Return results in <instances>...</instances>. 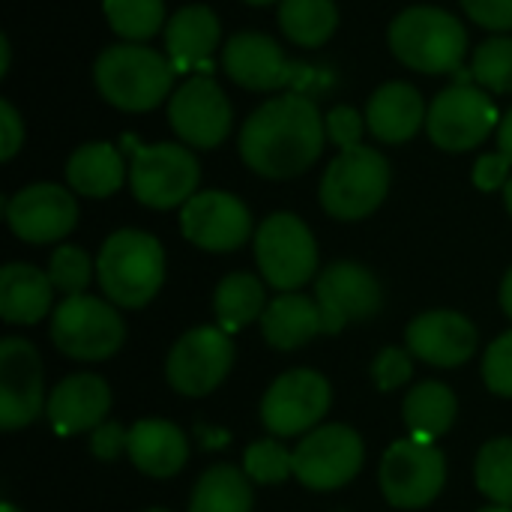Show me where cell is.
<instances>
[{"label": "cell", "instance_id": "obj_36", "mask_svg": "<svg viewBox=\"0 0 512 512\" xmlns=\"http://www.w3.org/2000/svg\"><path fill=\"white\" fill-rule=\"evenodd\" d=\"M48 279L66 297L84 294V288L93 279V261L78 246H60V249H54V255L48 261Z\"/></svg>", "mask_w": 512, "mask_h": 512}, {"label": "cell", "instance_id": "obj_44", "mask_svg": "<svg viewBox=\"0 0 512 512\" xmlns=\"http://www.w3.org/2000/svg\"><path fill=\"white\" fill-rule=\"evenodd\" d=\"M498 147H501V153L512 162V108L501 117V126H498Z\"/></svg>", "mask_w": 512, "mask_h": 512}, {"label": "cell", "instance_id": "obj_41", "mask_svg": "<svg viewBox=\"0 0 512 512\" xmlns=\"http://www.w3.org/2000/svg\"><path fill=\"white\" fill-rule=\"evenodd\" d=\"M510 159L504 153H486L474 165V183L483 192H495L510 183Z\"/></svg>", "mask_w": 512, "mask_h": 512}, {"label": "cell", "instance_id": "obj_48", "mask_svg": "<svg viewBox=\"0 0 512 512\" xmlns=\"http://www.w3.org/2000/svg\"><path fill=\"white\" fill-rule=\"evenodd\" d=\"M249 6H270V3H276V0H246Z\"/></svg>", "mask_w": 512, "mask_h": 512}, {"label": "cell", "instance_id": "obj_43", "mask_svg": "<svg viewBox=\"0 0 512 512\" xmlns=\"http://www.w3.org/2000/svg\"><path fill=\"white\" fill-rule=\"evenodd\" d=\"M126 441H129V432H123L117 423H102L99 429H93L90 453L102 462H114L120 450H126Z\"/></svg>", "mask_w": 512, "mask_h": 512}, {"label": "cell", "instance_id": "obj_19", "mask_svg": "<svg viewBox=\"0 0 512 512\" xmlns=\"http://www.w3.org/2000/svg\"><path fill=\"white\" fill-rule=\"evenodd\" d=\"M408 351L423 363L453 369L474 357L477 351V327L459 312H426L408 327Z\"/></svg>", "mask_w": 512, "mask_h": 512}, {"label": "cell", "instance_id": "obj_35", "mask_svg": "<svg viewBox=\"0 0 512 512\" xmlns=\"http://www.w3.org/2000/svg\"><path fill=\"white\" fill-rule=\"evenodd\" d=\"M243 471L255 483H285L294 474V453H288L279 441H255L243 456Z\"/></svg>", "mask_w": 512, "mask_h": 512}, {"label": "cell", "instance_id": "obj_18", "mask_svg": "<svg viewBox=\"0 0 512 512\" xmlns=\"http://www.w3.org/2000/svg\"><path fill=\"white\" fill-rule=\"evenodd\" d=\"M6 222L24 243H54L75 228L78 204L57 183H33L6 204Z\"/></svg>", "mask_w": 512, "mask_h": 512}, {"label": "cell", "instance_id": "obj_38", "mask_svg": "<svg viewBox=\"0 0 512 512\" xmlns=\"http://www.w3.org/2000/svg\"><path fill=\"white\" fill-rule=\"evenodd\" d=\"M411 375H414V366H411L408 351H402V348H384L372 363V378H375L378 390H384V393L405 387Z\"/></svg>", "mask_w": 512, "mask_h": 512}, {"label": "cell", "instance_id": "obj_22", "mask_svg": "<svg viewBox=\"0 0 512 512\" xmlns=\"http://www.w3.org/2000/svg\"><path fill=\"white\" fill-rule=\"evenodd\" d=\"M429 108L420 96V90L408 81H390L381 84L366 105V123L372 135L384 144H405L411 141L420 126L426 123Z\"/></svg>", "mask_w": 512, "mask_h": 512}, {"label": "cell", "instance_id": "obj_23", "mask_svg": "<svg viewBox=\"0 0 512 512\" xmlns=\"http://www.w3.org/2000/svg\"><path fill=\"white\" fill-rule=\"evenodd\" d=\"M222 36L219 18L210 6L192 3L177 9L165 24V48L168 60L177 72H189L192 66H201L210 60Z\"/></svg>", "mask_w": 512, "mask_h": 512}, {"label": "cell", "instance_id": "obj_6", "mask_svg": "<svg viewBox=\"0 0 512 512\" xmlns=\"http://www.w3.org/2000/svg\"><path fill=\"white\" fill-rule=\"evenodd\" d=\"M123 141L132 150L129 183L144 207L171 210V207H183L195 195L201 180V165L189 147L171 141L138 147L132 135H126Z\"/></svg>", "mask_w": 512, "mask_h": 512}, {"label": "cell", "instance_id": "obj_12", "mask_svg": "<svg viewBox=\"0 0 512 512\" xmlns=\"http://www.w3.org/2000/svg\"><path fill=\"white\" fill-rule=\"evenodd\" d=\"M234 366V342L225 330L198 327L189 330L168 354V384L183 396L213 393Z\"/></svg>", "mask_w": 512, "mask_h": 512}, {"label": "cell", "instance_id": "obj_16", "mask_svg": "<svg viewBox=\"0 0 512 512\" xmlns=\"http://www.w3.org/2000/svg\"><path fill=\"white\" fill-rule=\"evenodd\" d=\"M180 228L189 243L207 252H234L252 234V216L231 192H195L180 213Z\"/></svg>", "mask_w": 512, "mask_h": 512}, {"label": "cell", "instance_id": "obj_24", "mask_svg": "<svg viewBox=\"0 0 512 512\" xmlns=\"http://www.w3.org/2000/svg\"><path fill=\"white\" fill-rule=\"evenodd\" d=\"M126 453L147 477H174L189 459L186 435L165 420H141L129 429Z\"/></svg>", "mask_w": 512, "mask_h": 512}, {"label": "cell", "instance_id": "obj_21", "mask_svg": "<svg viewBox=\"0 0 512 512\" xmlns=\"http://www.w3.org/2000/svg\"><path fill=\"white\" fill-rule=\"evenodd\" d=\"M111 408V390L96 375H72L48 396V420L60 435H81L99 429Z\"/></svg>", "mask_w": 512, "mask_h": 512}, {"label": "cell", "instance_id": "obj_3", "mask_svg": "<svg viewBox=\"0 0 512 512\" xmlns=\"http://www.w3.org/2000/svg\"><path fill=\"white\" fill-rule=\"evenodd\" d=\"M96 276L105 297L126 309L147 306L165 282V252L153 234L123 228L99 252Z\"/></svg>", "mask_w": 512, "mask_h": 512}, {"label": "cell", "instance_id": "obj_9", "mask_svg": "<svg viewBox=\"0 0 512 512\" xmlns=\"http://www.w3.org/2000/svg\"><path fill=\"white\" fill-rule=\"evenodd\" d=\"M123 336L114 306L87 294L66 297L51 318V339L72 360H105L123 345Z\"/></svg>", "mask_w": 512, "mask_h": 512}, {"label": "cell", "instance_id": "obj_45", "mask_svg": "<svg viewBox=\"0 0 512 512\" xmlns=\"http://www.w3.org/2000/svg\"><path fill=\"white\" fill-rule=\"evenodd\" d=\"M501 306L512 318V270L504 276V285H501Z\"/></svg>", "mask_w": 512, "mask_h": 512}, {"label": "cell", "instance_id": "obj_7", "mask_svg": "<svg viewBox=\"0 0 512 512\" xmlns=\"http://www.w3.org/2000/svg\"><path fill=\"white\" fill-rule=\"evenodd\" d=\"M255 261L264 282L288 294L312 279L318 267V246L300 216L273 213L255 234Z\"/></svg>", "mask_w": 512, "mask_h": 512}, {"label": "cell", "instance_id": "obj_37", "mask_svg": "<svg viewBox=\"0 0 512 512\" xmlns=\"http://www.w3.org/2000/svg\"><path fill=\"white\" fill-rule=\"evenodd\" d=\"M483 378L495 396L512 399V330L489 345L483 357Z\"/></svg>", "mask_w": 512, "mask_h": 512}, {"label": "cell", "instance_id": "obj_46", "mask_svg": "<svg viewBox=\"0 0 512 512\" xmlns=\"http://www.w3.org/2000/svg\"><path fill=\"white\" fill-rule=\"evenodd\" d=\"M0 54H3V60H0V75H6V72H9V60H12V48H9V39H6V36H0Z\"/></svg>", "mask_w": 512, "mask_h": 512}, {"label": "cell", "instance_id": "obj_8", "mask_svg": "<svg viewBox=\"0 0 512 512\" xmlns=\"http://www.w3.org/2000/svg\"><path fill=\"white\" fill-rule=\"evenodd\" d=\"M501 126L498 105L489 93L471 84H453L441 90L426 117L429 138L450 153H465L483 144Z\"/></svg>", "mask_w": 512, "mask_h": 512}, {"label": "cell", "instance_id": "obj_29", "mask_svg": "<svg viewBox=\"0 0 512 512\" xmlns=\"http://www.w3.org/2000/svg\"><path fill=\"white\" fill-rule=\"evenodd\" d=\"M282 33L303 48L324 45L339 27V9L333 0H279Z\"/></svg>", "mask_w": 512, "mask_h": 512}, {"label": "cell", "instance_id": "obj_20", "mask_svg": "<svg viewBox=\"0 0 512 512\" xmlns=\"http://www.w3.org/2000/svg\"><path fill=\"white\" fill-rule=\"evenodd\" d=\"M222 69L246 90H276L288 81V60L276 39L264 33H237L222 48Z\"/></svg>", "mask_w": 512, "mask_h": 512}, {"label": "cell", "instance_id": "obj_1", "mask_svg": "<svg viewBox=\"0 0 512 512\" xmlns=\"http://www.w3.org/2000/svg\"><path fill=\"white\" fill-rule=\"evenodd\" d=\"M324 138L327 126L315 102L303 93H285L267 99L246 117L240 129V156L255 174L288 180L321 156Z\"/></svg>", "mask_w": 512, "mask_h": 512}, {"label": "cell", "instance_id": "obj_39", "mask_svg": "<svg viewBox=\"0 0 512 512\" xmlns=\"http://www.w3.org/2000/svg\"><path fill=\"white\" fill-rule=\"evenodd\" d=\"M324 126H327V138L336 147H342V150L360 147V138H363V117H360V111H354L348 105H339V108H333L324 117Z\"/></svg>", "mask_w": 512, "mask_h": 512}, {"label": "cell", "instance_id": "obj_30", "mask_svg": "<svg viewBox=\"0 0 512 512\" xmlns=\"http://www.w3.org/2000/svg\"><path fill=\"white\" fill-rule=\"evenodd\" d=\"M189 512H252V489L246 471L234 465H216L201 474Z\"/></svg>", "mask_w": 512, "mask_h": 512}, {"label": "cell", "instance_id": "obj_14", "mask_svg": "<svg viewBox=\"0 0 512 512\" xmlns=\"http://www.w3.org/2000/svg\"><path fill=\"white\" fill-rule=\"evenodd\" d=\"M315 300L321 309V330L339 333L351 321L375 318L384 303V294L378 279L366 267L354 261H339L318 276Z\"/></svg>", "mask_w": 512, "mask_h": 512}, {"label": "cell", "instance_id": "obj_50", "mask_svg": "<svg viewBox=\"0 0 512 512\" xmlns=\"http://www.w3.org/2000/svg\"><path fill=\"white\" fill-rule=\"evenodd\" d=\"M0 512H21V510H15L12 504H3V507H0Z\"/></svg>", "mask_w": 512, "mask_h": 512}, {"label": "cell", "instance_id": "obj_31", "mask_svg": "<svg viewBox=\"0 0 512 512\" xmlns=\"http://www.w3.org/2000/svg\"><path fill=\"white\" fill-rule=\"evenodd\" d=\"M213 309L225 333L243 330L264 315V285L252 273H231L219 282L213 294Z\"/></svg>", "mask_w": 512, "mask_h": 512}, {"label": "cell", "instance_id": "obj_5", "mask_svg": "<svg viewBox=\"0 0 512 512\" xmlns=\"http://www.w3.org/2000/svg\"><path fill=\"white\" fill-rule=\"evenodd\" d=\"M390 189V162L375 147L342 150L321 177V207L342 222L375 213Z\"/></svg>", "mask_w": 512, "mask_h": 512}, {"label": "cell", "instance_id": "obj_4", "mask_svg": "<svg viewBox=\"0 0 512 512\" xmlns=\"http://www.w3.org/2000/svg\"><path fill=\"white\" fill-rule=\"evenodd\" d=\"M393 54L417 72L444 75L456 72L468 51V30L438 6H411L390 24Z\"/></svg>", "mask_w": 512, "mask_h": 512}, {"label": "cell", "instance_id": "obj_33", "mask_svg": "<svg viewBox=\"0 0 512 512\" xmlns=\"http://www.w3.org/2000/svg\"><path fill=\"white\" fill-rule=\"evenodd\" d=\"M477 486L498 507H512V438L489 441L477 456Z\"/></svg>", "mask_w": 512, "mask_h": 512}, {"label": "cell", "instance_id": "obj_25", "mask_svg": "<svg viewBox=\"0 0 512 512\" xmlns=\"http://www.w3.org/2000/svg\"><path fill=\"white\" fill-rule=\"evenodd\" d=\"M261 330H264V339L279 351L303 348L318 333H324L318 300L306 294H294V291L276 297L273 303H267L261 315Z\"/></svg>", "mask_w": 512, "mask_h": 512}, {"label": "cell", "instance_id": "obj_51", "mask_svg": "<svg viewBox=\"0 0 512 512\" xmlns=\"http://www.w3.org/2000/svg\"><path fill=\"white\" fill-rule=\"evenodd\" d=\"M147 512H168V510H147Z\"/></svg>", "mask_w": 512, "mask_h": 512}, {"label": "cell", "instance_id": "obj_32", "mask_svg": "<svg viewBox=\"0 0 512 512\" xmlns=\"http://www.w3.org/2000/svg\"><path fill=\"white\" fill-rule=\"evenodd\" d=\"M105 18L126 42H144L165 24L162 0H105Z\"/></svg>", "mask_w": 512, "mask_h": 512}, {"label": "cell", "instance_id": "obj_13", "mask_svg": "<svg viewBox=\"0 0 512 512\" xmlns=\"http://www.w3.org/2000/svg\"><path fill=\"white\" fill-rule=\"evenodd\" d=\"M168 120L177 138L198 150L219 147L231 135V126H234L231 102L210 75H198L186 81L171 96Z\"/></svg>", "mask_w": 512, "mask_h": 512}, {"label": "cell", "instance_id": "obj_40", "mask_svg": "<svg viewBox=\"0 0 512 512\" xmlns=\"http://www.w3.org/2000/svg\"><path fill=\"white\" fill-rule=\"evenodd\" d=\"M462 6L471 15V21H477L486 30H512V0H462Z\"/></svg>", "mask_w": 512, "mask_h": 512}, {"label": "cell", "instance_id": "obj_34", "mask_svg": "<svg viewBox=\"0 0 512 512\" xmlns=\"http://www.w3.org/2000/svg\"><path fill=\"white\" fill-rule=\"evenodd\" d=\"M471 75L492 93H512V36L486 39L474 51Z\"/></svg>", "mask_w": 512, "mask_h": 512}, {"label": "cell", "instance_id": "obj_27", "mask_svg": "<svg viewBox=\"0 0 512 512\" xmlns=\"http://www.w3.org/2000/svg\"><path fill=\"white\" fill-rule=\"evenodd\" d=\"M48 273L30 264H6L0 270V315L6 324H36L51 306Z\"/></svg>", "mask_w": 512, "mask_h": 512}, {"label": "cell", "instance_id": "obj_28", "mask_svg": "<svg viewBox=\"0 0 512 512\" xmlns=\"http://www.w3.org/2000/svg\"><path fill=\"white\" fill-rule=\"evenodd\" d=\"M405 423L411 438L432 444L435 438L447 435L456 423V396L447 384L429 381L420 384L405 399Z\"/></svg>", "mask_w": 512, "mask_h": 512}, {"label": "cell", "instance_id": "obj_42", "mask_svg": "<svg viewBox=\"0 0 512 512\" xmlns=\"http://www.w3.org/2000/svg\"><path fill=\"white\" fill-rule=\"evenodd\" d=\"M0 132H3V138H0V159L9 162L21 150V144H24V120H21V114L15 111V105L9 99H0Z\"/></svg>", "mask_w": 512, "mask_h": 512}, {"label": "cell", "instance_id": "obj_11", "mask_svg": "<svg viewBox=\"0 0 512 512\" xmlns=\"http://www.w3.org/2000/svg\"><path fill=\"white\" fill-rule=\"evenodd\" d=\"M363 468V441L351 426H321L294 447V477L312 492L348 486Z\"/></svg>", "mask_w": 512, "mask_h": 512}, {"label": "cell", "instance_id": "obj_17", "mask_svg": "<svg viewBox=\"0 0 512 512\" xmlns=\"http://www.w3.org/2000/svg\"><path fill=\"white\" fill-rule=\"evenodd\" d=\"M42 360L24 339L0 345V426L6 432L30 426L42 414Z\"/></svg>", "mask_w": 512, "mask_h": 512}, {"label": "cell", "instance_id": "obj_15", "mask_svg": "<svg viewBox=\"0 0 512 512\" xmlns=\"http://www.w3.org/2000/svg\"><path fill=\"white\" fill-rule=\"evenodd\" d=\"M330 411V384L312 369L285 372L273 381L261 402L264 426L279 438H294L309 432Z\"/></svg>", "mask_w": 512, "mask_h": 512}, {"label": "cell", "instance_id": "obj_26", "mask_svg": "<svg viewBox=\"0 0 512 512\" xmlns=\"http://www.w3.org/2000/svg\"><path fill=\"white\" fill-rule=\"evenodd\" d=\"M66 180L78 195L108 198L126 180L123 153L111 141H87L66 162Z\"/></svg>", "mask_w": 512, "mask_h": 512}, {"label": "cell", "instance_id": "obj_49", "mask_svg": "<svg viewBox=\"0 0 512 512\" xmlns=\"http://www.w3.org/2000/svg\"><path fill=\"white\" fill-rule=\"evenodd\" d=\"M480 512H512V507H486V510Z\"/></svg>", "mask_w": 512, "mask_h": 512}, {"label": "cell", "instance_id": "obj_10", "mask_svg": "<svg viewBox=\"0 0 512 512\" xmlns=\"http://www.w3.org/2000/svg\"><path fill=\"white\" fill-rule=\"evenodd\" d=\"M447 483V462L438 447L417 438L396 441L381 462V489L393 507L420 510L432 504Z\"/></svg>", "mask_w": 512, "mask_h": 512}, {"label": "cell", "instance_id": "obj_47", "mask_svg": "<svg viewBox=\"0 0 512 512\" xmlns=\"http://www.w3.org/2000/svg\"><path fill=\"white\" fill-rule=\"evenodd\" d=\"M504 201H507V210H510V216H512V177H510V183L504 186Z\"/></svg>", "mask_w": 512, "mask_h": 512}, {"label": "cell", "instance_id": "obj_2", "mask_svg": "<svg viewBox=\"0 0 512 512\" xmlns=\"http://www.w3.org/2000/svg\"><path fill=\"white\" fill-rule=\"evenodd\" d=\"M174 63L150 45H108L93 63V81L105 102L120 111H150L174 87Z\"/></svg>", "mask_w": 512, "mask_h": 512}]
</instances>
